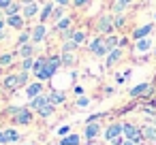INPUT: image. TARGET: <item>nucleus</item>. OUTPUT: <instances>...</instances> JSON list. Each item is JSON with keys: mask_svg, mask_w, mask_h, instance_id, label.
Returning a JSON list of instances; mask_svg holds the SVG:
<instances>
[{"mask_svg": "<svg viewBox=\"0 0 156 145\" xmlns=\"http://www.w3.org/2000/svg\"><path fill=\"white\" fill-rule=\"evenodd\" d=\"M62 64V60L58 58V56H51V58H47L45 60V64H43V68H41V73L37 75L41 81H45V79H51L54 77V73L58 71V66Z\"/></svg>", "mask_w": 156, "mask_h": 145, "instance_id": "1", "label": "nucleus"}, {"mask_svg": "<svg viewBox=\"0 0 156 145\" xmlns=\"http://www.w3.org/2000/svg\"><path fill=\"white\" fill-rule=\"evenodd\" d=\"M26 81H28V73L22 71V73H17V75H9V77L5 79V88L15 92V90H20L22 85H26Z\"/></svg>", "mask_w": 156, "mask_h": 145, "instance_id": "2", "label": "nucleus"}, {"mask_svg": "<svg viewBox=\"0 0 156 145\" xmlns=\"http://www.w3.org/2000/svg\"><path fill=\"white\" fill-rule=\"evenodd\" d=\"M122 132H124L126 139L133 141V143H141V139H143V132H141L137 126H133V124H122Z\"/></svg>", "mask_w": 156, "mask_h": 145, "instance_id": "3", "label": "nucleus"}, {"mask_svg": "<svg viewBox=\"0 0 156 145\" xmlns=\"http://www.w3.org/2000/svg\"><path fill=\"white\" fill-rule=\"evenodd\" d=\"M13 124H20V126H28V124H32V109L22 107V109L13 115Z\"/></svg>", "mask_w": 156, "mask_h": 145, "instance_id": "4", "label": "nucleus"}, {"mask_svg": "<svg viewBox=\"0 0 156 145\" xmlns=\"http://www.w3.org/2000/svg\"><path fill=\"white\" fill-rule=\"evenodd\" d=\"M90 51L96 54V56H105L107 54V45H105V39H94L90 43Z\"/></svg>", "mask_w": 156, "mask_h": 145, "instance_id": "5", "label": "nucleus"}, {"mask_svg": "<svg viewBox=\"0 0 156 145\" xmlns=\"http://www.w3.org/2000/svg\"><path fill=\"white\" fill-rule=\"evenodd\" d=\"M120 134H122V124H111V126L105 130V139H107L109 143H111L113 139H118Z\"/></svg>", "mask_w": 156, "mask_h": 145, "instance_id": "6", "label": "nucleus"}, {"mask_svg": "<svg viewBox=\"0 0 156 145\" xmlns=\"http://www.w3.org/2000/svg\"><path fill=\"white\" fill-rule=\"evenodd\" d=\"M98 132H101V126L98 124H94V122H88V126H86V139L88 141H94L96 136H98Z\"/></svg>", "mask_w": 156, "mask_h": 145, "instance_id": "7", "label": "nucleus"}, {"mask_svg": "<svg viewBox=\"0 0 156 145\" xmlns=\"http://www.w3.org/2000/svg\"><path fill=\"white\" fill-rule=\"evenodd\" d=\"M41 92H43V85H41L39 81H37V83H30V85L26 88V96H28V98H37Z\"/></svg>", "mask_w": 156, "mask_h": 145, "instance_id": "8", "label": "nucleus"}, {"mask_svg": "<svg viewBox=\"0 0 156 145\" xmlns=\"http://www.w3.org/2000/svg\"><path fill=\"white\" fill-rule=\"evenodd\" d=\"M47 102H49V98H47V96H43V94H39L37 98H32V100H30V109L39 111V109H41V107H45Z\"/></svg>", "mask_w": 156, "mask_h": 145, "instance_id": "9", "label": "nucleus"}, {"mask_svg": "<svg viewBox=\"0 0 156 145\" xmlns=\"http://www.w3.org/2000/svg\"><path fill=\"white\" fill-rule=\"evenodd\" d=\"M45 32H47V28H45L43 24H39V26L32 30V41H34V43H41V41L45 39Z\"/></svg>", "mask_w": 156, "mask_h": 145, "instance_id": "10", "label": "nucleus"}, {"mask_svg": "<svg viewBox=\"0 0 156 145\" xmlns=\"http://www.w3.org/2000/svg\"><path fill=\"white\" fill-rule=\"evenodd\" d=\"M37 11H39V5L34 2V0H32V2H26V7H24V17H34L37 15Z\"/></svg>", "mask_w": 156, "mask_h": 145, "instance_id": "11", "label": "nucleus"}, {"mask_svg": "<svg viewBox=\"0 0 156 145\" xmlns=\"http://www.w3.org/2000/svg\"><path fill=\"white\" fill-rule=\"evenodd\" d=\"M7 24H9L11 28H15V30H22V28H24V17H20V15H9Z\"/></svg>", "mask_w": 156, "mask_h": 145, "instance_id": "12", "label": "nucleus"}, {"mask_svg": "<svg viewBox=\"0 0 156 145\" xmlns=\"http://www.w3.org/2000/svg\"><path fill=\"white\" fill-rule=\"evenodd\" d=\"M98 30H101V32H111V30H113L111 17H101V19H98Z\"/></svg>", "mask_w": 156, "mask_h": 145, "instance_id": "13", "label": "nucleus"}, {"mask_svg": "<svg viewBox=\"0 0 156 145\" xmlns=\"http://www.w3.org/2000/svg\"><path fill=\"white\" fill-rule=\"evenodd\" d=\"M120 58H122V51H120L118 47H115V49H111V51H109V56H107V66H113Z\"/></svg>", "mask_w": 156, "mask_h": 145, "instance_id": "14", "label": "nucleus"}, {"mask_svg": "<svg viewBox=\"0 0 156 145\" xmlns=\"http://www.w3.org/2000/svg\"><path fill=\"white\" fill-rule=\"evenodd\" d=\"M150 90V83H139V85H135L133 90H130V96H141V94H145Z\"/></svg>", "mask_w": 156, "mask_h": 145, "instance_id": "15", "label": "nucleus"}, {"mask_svg": "<svg viewBox=\"0 0 156 145\" xmlns=\"http://www.w3.org/2000/svg\"><path fill=\"white\" fill-rule=\"evenodd\" d=\"M47 98H49V102L51 105H60V102H64V94L62 92H51V94H47Z\"/></svg>", "mask_w": 156, "mask_h": 145, "instance_id": "16", "label": "nucleus"}, {"mask_svg": "<svg viewBox=\"0 0 156 145\" xmlns=\"http://www.w3.org/2000/svg\"><path fill=\"white\" fill-rule=\"evenodd\" d=\"M5 139H7V143H15V141H20V132L13 130V128H7L5 130Z\"/></svg>", "mask_w": 156, "mask_h": 145, "instance_id": "17", "label": "nucleus"}, {"mask_svg": "<svg viewBox=\"0 0 156 145\" xmlns=\"http://www.w3.org/2000/svg\"><path fill=\"white\" fill-rule=\"evenodd\" d=\"M79 136L77 134H66V136H62V141H60V145H79Z\"/></svg>", "mask_w": 156, "mask_h": 145, "instance_id": "18", "label": "nucleus"}, {"mask_svg": "<svg viewBox=\"0 0 156 145\" xmlns=\"http://www.w3.org/2000/svg\"><path fill=\"white\" fill-rule=\"evenodd\" d=\"M32 51H34V47H32L30 43L20 45V56H22V58H32Z\"/></svg>", "mask_w": 156, "mask_h": 145, "instance_id": "19", "label": "nucleus"}, {"mask_svg": "<svg viewBox=\"0 0 156 145\" xmlns=\"http://www.w3.org/2000/svg\"><path fill=\"white\" fill-rule=\"evenodd\" d=\"M54 111H56V107H54L51 102H47L45 107H41V109H39V115H41V117H49Z\"/></svg>", "mask_w": 156, "mask_h": 145, "instance_id": "20", "label": "nucleus"}, {"mask_svg": "<svg viewBox=\"0 0 156 145\" xmlns=\"http://www.w3.org/2000/svg\"><path fill=\"white\" fill-rule=\"evenodd\" d=\"M152 32V26H143V28H137L135 30V39H145L147 34Z\"/></svg>", "mask_w": 156, "mask_h": 145, "instance_id": "21", "label": "nucleus"}, {"mask_svg": "<svg viewBox=\"0 0 156 145\" xmlns=\"http://www.w3.org/2000/svg\"><path fill=\"white\" fill-rule=\"evenodd\" d=\"M141 132H143V136H145V139H150V141H156V128H154V126H145Z\"/></svg>", "mask_w": 156, "mask_h": 145, "instance_id": "22", "label": "nucleus"}, {"mask_svg": "<svg viewBox=\"0 0 156 145\" xmlns=\"http://www.w3.org/2000/svg\"><path fill=\"white\" fill-rule=\"evenodd\" d=\"M150 45H152V43H150L147 39H137V51H147Z\"/></svg>", "mask_w": 156, "mask_h": 145, "instance_id": "23", "label": "nucleus"}, {"mask_svg": "<svg viewBox=\"0 0 156 145\" xmlns=\"http://www.w3.org/2000/svg\"><path fill=\"white\" fill-rule=\"evenodd\" d=\"M51 13H54V7H51V5H45V9H43V13H41V22H47V19L51 17Z\"/></svg>", "mask_w": 156, "mask_h": 145, "instance_id": "24", "label": "nucleus"}, {"mask_svg": "<svg viewBox=\"0 0 156 145\" xmlns=\"http://www.w3.org/2000/svg\"><path fill=\"white\" fill-rule=\"evenodd\" d=\"M60 60H62V64H66V66H71V64H73V62H75V56H73V54H71V51H64V54H62V58H60Z\"/></svg>", "mask_w": 156, "mask_h": 145, "instance_id": "25", "label": "nucleus"}, {"mask_svg": "<svg viewBox=\"0 0 156 145\" xmlns=\"http://www.w3.org/2000/svg\"><path fill=\"white\" fill-rule=\"evenodd\" d=\"M120 41L115 39V36H107L105 39V45H107V51H111V49H115V45H118Z\"/></svg>", "mask_w": 156, "mask_h": 145, "instance_id": "26", "label": "nucleus"}, {"mask_svg": "<svg viewBox=\"0 0 156 145\" xmlns=\"http://www.w3.org/2000/svg\"><path fill=\"white\" fill-rule=\"evenodd\" d=\"M13 62V54H2L0 56V66H9Z\"/></svg>", "mask_w": 156, "mask_h": 145, "instance_id": "27", "label": "nucleus"}, {"mask_svg": "<svg viewBox=\"0 0 156 145\" xmlns=\"http://www.w3.org/2000/svg\"><path fill=\"white\" fill-rule=\"evenodd\" d=\"M71 41H75L77 45H81V43L86 41V34H83V32H73V34H71Z\"/></svg>", "mask_w": 156, "mask_h": 145, "instance_id": "28", "label": "nucleus"}, {"mask_svg": "<svg viewBox=\"0 0 156 145\" xmlns=\"http://www.w3.org/2000/svg\"><path fill=\"white\" fill-rule=\"evenodd\" d=\"M32 66H34V60L32 58H24V62H22V71H32Z\"/></svg>", "mask_w": 156, "mask_h": 145, "instance_id": "29", "label": "nucleus"}, {"mask_svg": "<svg viewBox=\"0 0 156 145\" xmlns=\"http://www.w3.org/2000/svg\"><path fill=\"white\" fill-rule=\"evenodd\" d=\"M45 60H47V58H39V60H34V66H32V71H34V75H39V73H41V68H43V64H45Z\"/></svg>", "mask_w": 156, "mask_h": 145, "instance_id": "30", "label": "nucleus"}, {"mask_svg": "<svg viewBox=\"0 0 156 145\" xmlns=\"http://www.w3.org/2000/svg\"><path fill=\"white\" fill-rule=\"evenodd\" d=\"M17 11H20V5H15V2H11V5L5 9V13H7V15H17Z\"/></svg>", "mask_w": 156, "mask_h": 145, "instance_id": "31", "label": "nucleus"}, {"mask_svg": "<svg viewBox=\"0 0 156 145\" xmlns=\"http://www.w3.org/2000/svg\"><path fill=\"white\" fill-rule=\"evenodd\" d=\"M69 26H71V19H69V17H64V19L58 22V30H66Z\"/></svg>", "mask_w": 156, "mask_h": 145, "instance_id": "32", "label": "nucleus"}, {"mask_svg": "<svg viewBox=\"0 0 156 145\" xmlns=\"http://www.w3.org/2000/svg\"><path fill=\"white\" fill-rule=\"evenodd\" d=\"M75 47H77V43H75V41H71V39L64 43V51H73Z\"/></svg>", "mask_w": 156, "mask_h": 145, "instance_id": "33", "label": "nucleus"}, {"mask_svg": "<svg viewBox=\"0 0 156 145\" xmlns=\"http://www.w3.org/2000/svg\"><path fill=\"white\" fill-rule=\"evenodd\" d=\"M130 2H133V0H118V2H115V11H122V7H126Z\"/></svg>", "mask_w": 156, "mask_h": 145, "instance_id": "34", "label": "nucleus"}, {"mask_svg": "<svg viewBox=\"0 0 156 145\" xmlns=\"http://www.w3.org/2000/svg\"><path fill=\"white\" fill-rule=\"evenodd\" d=\"M28 41H30V34H22V36H20V41H17V43H20V45H26V43H28Z\"/></svg>", "mask_w": 156, "mask_h": 145, "instance_id": "35", "label": "nucleus"}, {"mask_svg": "<svg viewBox=\"0 0 156 145\" xmlns=\"http://www.w3.org/2000/svg\"><path fill=\"white\" fill-rule=\"evenodd\" d=\"M69 130H71L69 126H60V128H58V134H62V136H64V134H69Z\"/></svg>", "mask_w": 156, "mask_h": 145, "instance_id": "36", "label": "nucleus"}, {"mask_svg": "<svg viewBox=\"0 0 156 145\" xmlns=\"http://www.w3.org/2000/svg\"><path fill=\"white\" fill-rule=\"evenodd\" d=\"M11 2H13V0H0V9H7Z\"/></svg>", "mask_w": 156, "mask_h": 145, "instance_id": "37", "label": "nucleus"}, {"mask_svg": "<svg viewBox=\"0 0 156 145\" xmlns=\"http://www.w3.org/2000/svg\"><path fill=\"white\" fill-rule=\"evenodd\" d=\"M88 102H90V100H88V98H79V100H77V107H86V105H88Z\"/></svg>", "mask_w": 156, "mask_h": 145, "instance_id": "38", "label": "nucleus"}, {"mask_svg": "<svg viewBox=\"0 0 156 145\" xmlns=\"http://www.w3.org/2000/svg\"><path fill=\"white\" fill-rule=\"evenodd\" d=\"M111 143H113V145H122V143H124V139H122V136H118V139H113Z\"/></svg>", "mask_w": 156, "mask_h": 145, "instance_id": "39", "label": "nucleus"}, {"mask_svg": "<svg viewBox=\"0 0 156 145\" xmlns=\"http://www.w3.org/2000/svg\"><path fill=\"white\" fill-rule=\"evenodd\" d=\"M0 143L7 145V139H5V130H0Z\"/></svg>", "mask_w": 156, "mask_h": 145, "instance_id": "40", "label": "nucleus"}, {"mask_svg": "<svg viewBox=\"0 0 156 145\" xmlns=\"http://www.w3.org/2000/svg\"><path fill=\"white\" fill-rule=\"evenodd\" d=\"M51 15H54V17H56V19H60V15H62V11H60V9H56V11H54V13H51Z\"/></svg>", "mask_w": 156, "mask_h": 145, "instance_id": "41", "label": "nucleus"}, {"mask_svg": "<svg viewBox=\"0 0 156 145\" xmlns=\"http://www.w3.org/2000/svg\"><path fill=\"white\" fill-rule=\"evenodd\" d=\"M75 5L77 7H83V5H88V0H75Z\"/></svg>", "mask_w": 156, "mask_h": 145, "instance_id": "42", "label": "nucleus"}, {"mask_svg": "<svg viewBox=\"0 0 156 145\" xmlns=\"http://www.w3.org/2000/svg\"><path fill=\"white\" fill-rule=\"evenodd\" d=\"M56 2H58L60 7H64V5H69V0H56Z\"/></svg>", "mask_w": 156, "mask_h": 145, "instance_id": "43", "label": "nucleus"}, {"mask_svg": "<svg viewBox=\"0 0 156 145\" xmlns=\"http://www.w3.org/2000/svg\"><path fill=\"white\" fill-rule=\"evenodd\" d=\"M122 145H137V143H133V141H128V139H126V141H124Z\"/></svg>", "mask_w": 156, "mask_h": 145, "instance_id": "44", "label": "nucleus"}, {"mask_svg": "<svg viewBox=\"0 0 156 145\" xmlns=\"http://www.w3.org/2000/svg\"><path fill=\"white\" fill-rule=\"evenodd\" d=\"M2 26H5V22H2V19H0V32H2Z\"/></svg>", "mask_w": 156, "mask_h": 145, "instance_id": "45", "label": "nucleus"}, {"mask_svg": "<svg viewBox=\"0 0 156 145\" xmlns=\"http://www.w3.org/2000/svg\"><path fill=\"white\" fill-rule=\"evenodd\" d=\"M24 2H32V0H24Z\"/></svg>", "mask_w": 156, "mask_h": 145, "instance_id": "46", "label": "nucleus"}]
</instances>
